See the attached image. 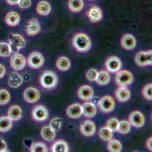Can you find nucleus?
I'll return each mask as SVG.
<instances>
[{"label":"nucleus","mask_w":152,"mask_h":152,"mask_svg":"<svg viewBox=\"0 0 152 152\" xmlns=\"http://www.w3.org/2000/svg\"><path fill=\"white\" fill-rule=\"evenodd\" d=\"M72 45L80 53H87L92 47L90 37L84 33H77L72 39Z\"/></svg>","instance_id":"1"},{"label":"nucleus","mask_w":152,"mask_h":152,"mask_svg":"<svg viewBox=\"0 0 152 152\" xmlns=\"http://www.w3.org/2000/svg\"><path fill=\"white\" fill-rule=\"evenodd\" d=\"M58 78L54 72L50 70L42 72L39 78V83L43 88L51 90L58 85Z\"/></svg>","instance_id":"2"},{"label":"nucleus","mask_w":152,"mask_h":152,"mask_svg":"<svg viewBox=\"0 0 152 152\" xmlns=\"http://www.w3.org/2000/svg\"><path fill=\"white\" fill-rule=\"evenodd\" d=\"M9 45L12 53H17L26 47L27 42L25 38L19 33H12L9 36Z\"/></svg>","instance_id":"3"},{"label":"nucleus","mask_w":152,"mask_h":152,"mask_svg":"<svg viewBox=\"0 0 152 152\" xmlns=\"http://www.w3.org/2000/svg\"><path fill=\"white\" fill-rule=\"evenodd\" d=\"M133 75L129 71H118L116 75L115 82L118 86L127 87L133 82Z\"/></svg>","instance_id":"4"},{"label":"nucleus","mask_w":152,"mask_h":152,"mask_svg":"<svg viewBox=\"0 0 152 152\" xmlns=\"http://www.w3.org/2000/svg\"><path fill=\"white\" fill-rule=\"evenodd\" d=\"M98 106L102 113H109L114 110L115 108V101H114V97L111 96H104L99 100Z\"/></svg>","instance_id":"5"},{"label":"nucleus","mask_w":152,"mask_h":152,"mask_svg":"<svg viewBox=\"0 0 152 152\" xmlns=\"http://www.w3.org/2000/svg\"><path fill=\"white\" fill-rule=\"evenodd\" d=\"M45 59L39 52H32L28 56L27 59V63L31 69H39L43 65Z\"/></svg>","instance_id":"6"},{"label":"nucleus","mask_w":152,"mask_h":152,"mask_svg":"<svg viewBox=\"0 0 152 152\" xmlns=\"http://www.w3.org/2000/svg\"><path fill=\"white\" fill-rule=\"evenodd\" d=\"M135 62L139 66L145 67L151 65L152 64V51H141L135 56Z\"/></svg>","instance_id":"7"},{"label":"nucleus","mask_w":152,"mask_h":152,"mask_svg":"<svg viewBox=\"0 0 152 152\" xmlns=\"http://www.w3.org/2000/svg\"><path fill=\"white\" fill-rule=\"evenodd\" d=\"M32 117L37 122H44L49 118V110L43 105H37L32 110Z\"/></svg>","instance_id":"8"},{"label":"nucleus","mask_w":152,"mask_h":152,"mask_svg":"<svg viewBox=\"0 0 152 152\" xmlns=\"http://www.w3.org/2000/svg\"><path fill=\"white\" fill-rule=\"evenodd\" d=\"M104 65H105L107 72L115 73L121 70V69L122 68V62L117 56H112L107 59Z\"/></svg>","instance_id":"9"},{"label":"nucleus","mask_w":152,"mask_h":152,"mask_svg":"<svg viewBox=\"0 0 152 152\" xmlns=\"http://www.w3.org/2000/svg\"><path fill=\"white\" fill-rule=\"evenodd\" d=\"M23 97L26 102L34 104L40 99V92L34 87H29L23 91Z\"/></svg>","instance_id":"10"},{"label":"nucleus","mask_w":152,"mask_h":152,"mask_svg":"<svg viewBox=\"0 0 152 152\" xmlns=\"http://www.w3.org/2000/svg\"><path fill=\"white\" fill-rule=\"evenodd\" d=\"M26 64H27V60H26L24 56H23L22 54L15 53L11 57L10 65L12 69L15 70H22L25 67Z\"/></svg>","instance_id":"11"},{"label":"nucleus","mask_w":152,"mask_h":152,"mask_svg":"<svg viewBox=\"0 0 152 152\" xmlns=\"http://www.w3.org/2000/svg\"><path fill=\"white\" fill-rule=\"evenodd\" d=\"M129 122L135 128H141L145 125V119L143 114L139 110H135L129 116Z\"/></svg>","instance_id":"12"},{"label":"nucleus","mask_w":152,"mask_h":152,"mask_svg":"<svg viewBox=\"0 0 152 152\" xmlns=\"http://www.w3.org/2000/svg\"><path fill=\"white\" fill-rule=\"evenodd\" d=\"M87 17L89 22L92 23H97L101 22L103 19V12L102 8L96 5L90 7L87 11Z\"/></svg>","instance_id":"13"},{"label":"nucleus","mask_w":152,"mask_h":152,"mask_svg":"<svg viewBox=\"0 0 152 152\" xmlns=\"http://www.w3.org/2000/svg\"><path fill=\"white\" fill-rule=\"evenodd\" d=\"M80 130L84 136L90 137L95 135L96 132V125L92 120H85L80 124Z\"/></svg>","instance_id":"14"},{"label":"nucleus","mask_w":152,"mask_h":152,"mask_svg":"<svg viewBox=\"0 0 152 152\" xmlns=\"http://www.w3.org/2000/svg\"><path fill=\"white\" fill-rule=\"evenodd\" d=\"M26 33L28 36L33 37L38 34L41 30L40 24L36 19H31L27 22L26 24Z\"/></svg>","instance_id":"15"},{"label":"nucleus","mask_w":152,"mask_h":152,"mask_svg":"<svg viewBox=\"0 0 152 152\" xmlns=\"http://www.w3.org/2000/svg\"><path fill=\"white\" fill-rule=\"evenodd\" d=\"M121 44L123 48L127 50H132L136 46V40L135 37L129 33H126L121 40Z\"/></svg>","instance_id":"16"},{"label":"nucleus","mask_w":152,"mask_h":152,"mask_svg":"<svg viewBox=\"0 0 152 152\" xmlns=\"http://www.w3.org/2000/svg\"><path fill=\"white\" fill-rule=\"evenodd\" d=\"M79 98L83 100H89L93 97L94 90L89 85H83L77 90Z\"/></svg>","instance_id":"17"},{"label":"nucleus","mask_w":152,"mask_h":152,"mask_svg":"<svg viewBox=\"0 0 152 152\" xmlns=\"http://www.w3.org/2000/svg\"><path fill=\"white\" fill-rule=\"evenodd\" d=\"M66 113L71 119H78L83 115L82 105L80 104H74L67 107Z\"/></svg>","instance_id":"18"},{"label":"nucleus","mask_w":152,"mask_h":152,"mask_svg":"<svg viewBox=\"0 0 152 152\" xmlns=\"http://www.w3.org/2000/svg\"><path fill=\"white\" fill-rule=\"evenodd\" d=\"M115 97L120 102H126L130 99L131 92L126 87L119 86L115 90Z\"/></svg>","instance_id":"19"},{"label":"nucleus","mask_w":152,"mask_h":152,"mask_svg":"<svg viewBox=\"0 0 152 152\" xmlns=\"http://www.w3.org/2000/svg\"><path fill=\"white\" fill-rule=\"evenodd\" d=\"M20 15L17 12H10L5 15V22L10 27H15L20 24Z\"/></svg>","instance_id":"20"},{"label":"nucleus","mask_w":152,"mask_h":152,"mask_svg":"<svg viewBox=\"0 0 152 152\" xmlns=\"http://www.w3.org/2000/svg\"><path fill=\"white\" fill-rule=\"evenodd\" d=\"M23 83V78L19 73L13 72L10 74L9 78V85L12 88H18Z\"/></svg>","instance_id":"21"},{"label":"nucleus","mask_w":152,"mask_h":152,"mask_svg":"<svg viewBox=\"0 0 152 152\" xmlns=\"http://www.w3.org/2000/svg\"><path fill=\"white\" fill-rule=\"evenodd\" d=\"M83 115L87 118H92L96 115V107L90 102H85L82 105Z\"/></svg>","instance_id":"22"},{"label":"nucleus","mask_w":152,"mask_h":152,"mask_svg":"<svg viewBox=\"0 0 152 152\" xmlns=\"http://www.w3.org/2000/svg\"><path fill=\"white\" fill-rule=\"evenodd\" d=\"M22 109L18 105H13L8 110V116L12 121H18L22 118Z\"/></svg>","instance_id":"23"},{"label":"nucleus","mask_w":152,"mask_h":152,"mask_svg":"<svg viewBox=\"0 0 152 152\" xmlns=\"http://www.w3.org/2000/svg\"><path fill=\"white\" fill-rule=\"evenodd\" d=\"M36 10H37V12L39 15L46 16L51 12L52 7H51L50 4L46 2V1H40L37 4Z\"/></svg>","instance_id":"24"},{"label":"nucleus","mask_w":152,"mask_h":152,"mask_svg":"<svg viewBox=\"0 0 152 152\" xmlns=\"http://www.w3.org/2000/svg\"><path fill=\"white\" fill-rule=\"evenodd\" d=\"M56 67L59 71L65 72L70 69V61L67 57L60 56L56 61Z\"/></svg>","instance_id":"25"},{"label":"nucleus","mask_w":152,"mask_h":152,"mask_svg":"<svg viewBox=\"0 0 152 152\" xmlns=\"http://www.w3.org/2000/svg\"><path fill=\"white\" fill-rule=\"evenodd\" d=\"M52 152H68L69 147L64 140L55 141L52 146Z\"/></svg>","instance_id":"26"},{"label":"nucleus","mask_w":152,"mask_h":152,"mask_svg":"<svg viewBox=\"0 0 152 152\" xmlns=\"http://www.w3.org/2000/svg\"><path fill=\"white\" fill-rule=\"evenodd\" d=\"M41 136L43 138V139H45V141H48V142H52L55 139V131H54L50 126H48V125H45L43 126L41 129Z\"/></svg>","instance_id":"27"},{"label":"nucleus","mask_w":152,"mask_h":152,"mask_svg":"<svg viewBox=\"0 0 152 152\" xmlns=\"http://www.w3.org/2000/svg\"><path fill=\"white\" fill-rule=\"evenodd\" d=\"M110 75H109L108 72L104 70L100 71V72H98L97 78L95 79V82L98 85L102 86L107 85V84L110 82Z\"/></svg>","instance_id":"28"},{"label":"nucleus","mask_w":152,"mask_h":152,"mask_svg":"<svg viewBox=\"0 0 152 152\" xmlns=\"http://www.w3.org/2000/svg\"><path fill=\"white\" fill-rule=\"evenodd\" d=\"M68 8L72 12H80L83 9V0H68Z\"/></svg>","instance_id":"29"},{"label":"nucleus","mask_w":152,"mask_h":152,"mask_svg":"<svg viewBox=\"0 0 152 152\" xmlns=\"http://www.w3.org/2000/svg\"><path fill=\"white\" fill-rule=\"evenodd\" d=\"M12 120L9 116H0V132H6L12 128Z\"/></svg>","instance_id":"30"},{"label":"nucleus","mask_w":152,"mask_h":152,"mask_svg":"<svg viewBox=\"0 0 152 152\" xmlns=\"http://www.w3.org/2000/svg\"><path fill=\"white\" fill-rule=\"evenodd\" d=\"M122 145L121 142L116 139H110L107 145V149L111 152H121L122 151Z\"/></svg>","instance_id":"31"},{"label":"nucleus","mask_w":152,"mask_h":152,"mask_svg":"<svg viewBox=\"0 0 152 152\" xmlns=\"http://www.w3.org/2000/svg\"><path fill=\"white\" fill-rule=\"evenodd\" d=\"M99 135L101 139H102L103 141L108 142L113 137V132L110 129L104 126V127L101 128L99 132Z\"/></svg>","instance_id":"32"},{"label":"nucleus","mask_w":152,"mask_h":152,"mask_svg":"<svg viewBox=\"0 0 152 152\" xmlns=\"http://www.w3.org/2000/svg\"><path fill=\"white\" fill-rule=\"evenodd\" d=\"M12 49L10 45L5 42H0V56L9 57L12 54Z\"/></svg>","instance_id":"33"},{"label":"nucleus","mask_w":152,"mask_h":152,"mask_svg":"<svg viewBox=\"0 0 152 152\" xmlns=\"http://www.w3.org/2000/svg\"><path fill=\"white\" fill-rule=\"evenodd\" d=\"M130 123L129 121L126 120H121V122L119 121L118 127H117V132L121 134H127L129 133L131 130Z\"/></svg>","instance_id":"34"},{"label":"nucleus","mask_w":152,"mask_h":152,"mask_svg":"<svg viewBox=\"0 0 152 152\" xmlns=\"http://www.w3.org/2000/svg\"><path fill=\"white\" fill-rule=\"evenodd\" d=\"M31 152H48V147L42 142H35L31 145L30 148Z\"/></svg>","instance_id":"35"},{"label":"nucleus","mask_w":152,"mask_h":152,"mask_svg":"<svg viewBox=\"0 0 152 152\" xmlns=\"http://www.w3.org/2000/svg\"><path fill=\"white\" fill-rule=\"evenodd\" d=\"M62 124H63V120L60 117H55L50 121L49 126L55 132H58L61 129Z\"/></svg>","instance_id":"36"},{"label":"nucleus","mask_w":152,"mask_h":152,"mask_svg":"<svg viewBox=\"0 0 152 152\" xmlns=\"http://www.w3.org/2000/svg\"><path fill=\"white\" fill-rule=\"evenodd\" d=\"M10 99L11 95L6 89H0V105H6Z\"/></svg>","instance_id":"37"},{"label":"nucleus","mask_w":152,"mask_h":152,"mask_svg":"<svg viewBox=\"0 0 152 152\" xmlns=\"http://www.w3.org/2000/svg\"><path fill=\"white\" fill-rule=\"evenodd\" d=\"M142 93L146 100H152V84L148 83L144 86Z\"/></svg>","instance_id":"38"},{"label":"nucleus","mask_w":152,"mask_h":152,"mask_svg":"<svg viewBox=\"0 0 152 152\" xmlns=\"http://www.w3.org/2000/svg\"><path fill=\"white\" fill-rule=\"evenodd\" d=\"M119 120L116 118H110L106 122V127L110 129L112 132H117V127H118Z\"/></svg>","instance_id":"39"},{"label":"nucleus","mask_w":152,"mask_h":152,"mask_svg":"<svg viewBox=\"0 0 152 152\" xmlns=\"http://www.w3.org/2000/svg\"><path fill=\"white\" fill-rule=\"evenodd\" d=\"M98 71L95 69H90L86 72V79L89 82H95V79L97 78Z\"/></svg>","instance_id":"40"},{"label":"nucleus","mask_w":152,"mask_h":152,"mask_svg":"<svg viewBox=\"0 0 152 152\" xmlns=\"http://www.w3.org/2000/svg\"><path fill=\"white\" fill-rule=\"evenodd\" d=\"M18 5L22 9H27L31 5V0H19Z\"/></svg>","instance_id":"41"},{"label":"nucleus","mask_w":152,"mask_h":152,"mask_svg":"<svg viewBox=\"0 0 152 152\" xmlns=\"http://www.w3.org/2000/svg\"><path fill=\"white\" fill-rule=\"evenodd\" d=\"M7 143L3 139L0 138V152H4L7 151Z\"/></svg>","instance_id":"42"},{"label":"nucleus","mask_w":152,"mask_h":152,"mask_svg":"<svg viewBox=\"0 0 152 152\" xmlns=\"http://www.w3.org/2000/svg\"><path fill=\"white\" fill-rule=\"evenodd\" d=\"M5 73H6L5 67L2 64H0V79H2L5 76Z\"/></svg>","instance_id":"43"},{"label":"nucleus","mask_w":152,"mask_h":152,"mask_svg":"<svg viewBox=\"0 0 152 152\" xmlns=\"http://www.w3.org/2000/svg\"><path fill=\"white\" fill-rule=\"evenodd\" d=\"M146 147L150 151H152V137H150L148 139L147 142H146Z\"/></svg>","instance_id":"44"},{"label":"nucleus","mask_w":152,"mask_h":152,"mask_svg":"<svg viewBox=\"0 0 152 152\" xmlns=\"http://www.w3.org/2000/svg\"><path fill=\"white\" fill-rule=\"evenodd\" d=\"M5 1H6L7 3L10 5H18V3L19 2V0H5Z\"/></svg>","instance_id":"45"}]
</instances>
